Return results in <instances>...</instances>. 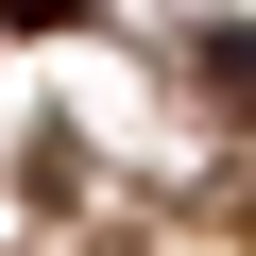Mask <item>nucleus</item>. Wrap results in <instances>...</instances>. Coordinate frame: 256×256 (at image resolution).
Returning <instances> with one entry per match:
<instances>
[{"instance_id":"obj_2","label":"nucleus","mask_w":256,"mask_h":256,"mask_svg":"<svg viewBox=\"0 0 256 256\" xmlns=\"http://www.w3.org/2000/svg\"><path fill=\"white\" fill-rule=\"evenodd\" d=\"M0 18H18V34H68V18H86V0H0Z\"/></svg>"},{"instance_id":"obj_1","label":"nucleus","mask_w":256,"mask_h":256,"mask_svg":"<svg viewBox=\"0 0 256 256\" xmlns=\"http://www.w3.org/2000/svg\"><path fill=\"white\" fill-rule=\"evenodd\" d=\"M205 86H222V102H256V34H239V18L205 34Z\"/></svg>"}]
</instances>
